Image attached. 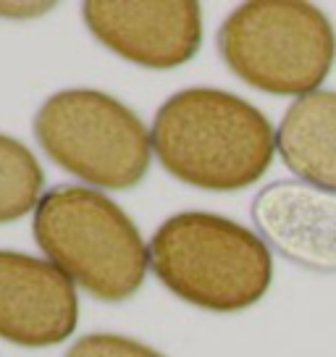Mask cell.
Masks as SVG:
<instances>
[{"mask_svg": "<svg viewBox=\"0 0 336 357\" xmlns=\"http://www.w3.org/2000/svg\"><path fill=\"white\" fill-rule=\"evenodd\" d=\"M153 153L174 178L208 192H239L263 178L276 155L266 113L239 95L192 87L153 119Z\"/></svg>", "mask_w": 336, "mask_h": 357, "instance_id": "6da1fadb", "label": "cell"}, {"mask_svg": "<svg viewBox=\"0 0 336 357\" xmlns=\"http://www.w3.org/2000/svg\"><path fill=\"white\" fill-rule=\"evenodd\" d=\"M150 268L179 300L211 312L247 310L273 281V257L263 236L202 211L160 223L150 239Z\"/></svg>", "mask_w": 336, "mask_h": 357, "instance_id": "7a4b0ae2", "label": "cell"}, {"mask_svg": "<svg viewBox=\"0 0 336 357\" xmlns=\"http://www.w3.org/2000/svg\"><path fill=\"white\" fill-rule=\"evenodd\" d=\"M34 239L47 260L102 302L129 300L147 276L150 247L102 192L61 184L34 208Z\"/></svg>", "mask_w": 336, "mask_h": 357, "instance_id": "3957f363", "label": "cell"}, {"mask_svg": "<svg viewBox=\"0 0 336 357\" xmlns=\"http://www.w3.org/2000/svg\"><path fill=\"white\" fill-rule=\"evenodd\" d=\"M218 53L245 84L303 98L323 84L336 58V34L321 8L300 0H252L218 29Z\"/></svg>", "mask_w": 336, "mask_h": 357, "instance_id": "277c9868", "label": "cell"}, {"mask_svg": "<svg viewBox=\"0 0 336 357\" xmlns=\"http://www.w3.org/2000/svg\"><path fill=\"white\" fill-rule=\"evenodd\" d=\"M34 137L56 166L105 190H132L153 163V137L139 116L98 89L50 95L34 116Z\"/></svg>", "mask_w": 336, "mask_h": 357, "instance_id": "5b68a950", "label": "cell"}, {"mask_svg": "<svg viewBox=\"0 0 336 357\" xmlns=\"http://www.w3.org/2000/svg\"><path fill=\"white\" fill-rule=\"evenodd\" d=\"M82 16L98 43L145 68H176L202 45V13L194 0H90Z\"/></svg>", "mask_w": 336, "mask_h": 357, "instance_id": "8992f818", "label": "cell"}, {"mask_svg": "<svg viewBox=\"0 0 336 357\" xmlns=\"http://www.w3.org/2000/svg\"><path fill=\"white\" fill-rule=\"evenodd\" d=\"M74 281L53 263L0 250V339L26 349L61 344L74 334Z\"/></svg>", "mask_w": 336, "mask_h": 357, "instance_id": "52a82bcc", "label": "cell"}, {"mask_svg": "<svg viewBox=\"0 0 336 357\" xmlns=\"http://www.w3.org/2000/svg\"><path fill=\"white\" fill-rule=\"evenodd\" d=\"M263 242L289 263L336 273V192L281 178L255 195L250 208Z\"/></svg>", "mask_w": 336, "mask_h": 357, "instance_id": "ba28073f", "label": "cell"}, {"mask_svg": "<svg viewBox=\"0 0 336 357\" xmlns=\"http://www.w3.org/2000/svg\"><path fill=\"white\" fill-rule=\"evenodd\" d=\"M276 153L300 181L336 192V92L315 89L291 102L276 129Z\"/></svg>", "mask_w": 336, "mask_h": 357, "instance_id": "9c48e42d", "label": "cell"}, {"mask_svg": "<svg viewBox=\"0 0 336 357\" xmlns=\"http://www.w3.org/2000/svg\"><path fill=\"white\" fill-rule=\"evenodd\" d=\"M45 171L32 150L0 134V223H13L37 208Z\"/></svg>", "mask_w": 336, "mask_h": 357, "instance_id": "30bf717a", "label": "cell"}, {"mask_svg": "<svg viewBox=\"0 0 336 357\" xmlns=\"http://www.w3.org/2000/svg\"><path fill=\"white\" fill-rule=\"evenodd\" d=\"M66 357H166L158 349L121 334H87L71 344Z\"/></svg>", "mask_w": 336, "mask_h": 357, "instance_id": "8fae6325", "label": "cell"}, {"mask_svg": "<svg viewBox=\"0 0 336 357\" xmlns=\"http://www.w3.org/2000/svg\"><path fill=\"white\" fill-rule=\"evenodd\" d=\"M53 8V3H0V16L6 19H34Z\"/></svg>", "mask_w": 336, "mask_h": 357, "instance_id": "7c38bea8", "label": "cell"}]
</instances>
